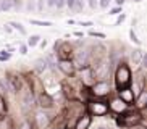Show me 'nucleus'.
Wrapping results in <instances>:
<instances>
[{"label":"nucleus","mask_w":147,"mask_h":129,"mask_svg":"<svg viewBox=\"0 0 147 129\" xmlns=\"http://www.w3.org/2000/svg\"><path fill=\"white\" fill-rule=\"evenodd\" d=\"M131 82H133V73H131V68L126 63H118L117 69H115V86L118 90L126 89V87H131Z\"/></svg>","instance_id":"obj_1"},{"label":"nucleus","mask_w":147,"mask_h":129,"mask_svg":"<svg viewBox=\"0 0 147 129\" xmlns=\"http://www.w3.org/2000/svg\"><path fill=\"white\" fill-rule=\"evenodd\" d=\"M142 123V113L138 110H128V112L118 115L117 124L120 128H136Z\"/></svg>","instance_id":"obj_2"},{"label":"nucleus","mask_w":147,"mask_h":129,"mask_svg":"<svg viewBox=\"0 0 147 129\" xmlns=\"http://www.w3.org/2000/svg\"><path fill=\"white\" fill-rule=\"evenodd\" d=\"M71 63H73V66L76 69H81V71L86 68H91V52H87V50L76 52Z\"/></svg>","instance_id":"obj_3"},{"label":"nucleus","mask_w":147,"mask_h":129,"mask_svg":"<svg viewBox=\"0 0 147 129\" xmlns=\"http://www.w3.org/2000/svg\"><path fill=\"white\" fill-rule=\"evenodd\" d=\"M91 69H92L94 79H97V81H107L108 74H110V61L99 60L97 63H95L94 68H91Z\"/></svg>","instance_id":"obj_4"},{"label":"nucleus","mask_w":147,"mask_h":129,"mask_svg":"<svg viewBox=\"0 0 147 129\" xmlns=\"http://www.w3.org/2000/svg\"><path fill=\"white\" fill-rule=\"evenodd\" d=\"M91 97H97V99H104L110 94V84L108 81H95L91 87H89Z\"/></svg>","instance_id":"obj_5"},{"label":"nucleus","mask_w":147,"mask_h":129,"mask_svg":"<svg viewBox=\"0 0 147 129\" xmlns=\"http://www.w3.org/2000/svg\"><path fill=\"white\" fill-rule=\"evenodd\" d=\"M55 55L58 58V61L61 60H71V56L74 55L73 45L68 42H58L55 44Z\"/></svg>","instance_id":"obj_6"},{"label":"nucleus","mask_w":147,"mask_h":129,"mask_svg":"<svg viewBox=\"0 0 147 129\" xmlns=\"http://www.w3.org/2000/svg\"><path fill=\"white\" fill-rule=\"evenodd\" d=\"M5 79H7V84H8V92H13V94H20L21 92V89L24 86H23V79L20 74L16 73H8L7 76H5Z\"/></svg>","instance_id":"obj_7"},{"label":"nucleus","mask_w":147,"mask_h":129,"mask_svg":"<svg viewBox=\"0 0 147 129\" xmlns=\"http://www.w3.org/2000/svg\"><path fill=\"white\" fill-rule=\"evenodd\" d=\"M87 110L89 116H105L108 113V107L107 102H94V100H89L87 102Z\"/></svg>","instance_id":"obj_8"},{"label":"nucleus","mask_w":147,"mask_h":129,"mask_svg":"<svg viewBox=\"0 0 147 129\" xmlns=\"http://www.w3.org/2000/svg\"><path fill=\"white\" fill-rule=\"evenodd\" d=\"M107 107H108V112L115 113V115H121V113H125V112L129 110V107H128L123 100L118 99V97H113V99L107 103Z\"/></svg>","instance_id":"obj_9"},{"label":"nucleus","mask_w":147,"mask_h":129,"mask_svg":"<svg viewBox=\"0 0 147 129\" xmlns=\"http://www.w3.org/2000/svg\"><path fill=\"white\" fill-rule=\"evenodd\" d=\"M34 124L37 129H47L50 126V116L44 110H39V112L34 113Z\"/></svg>","instance_id":"obj_10"},{"label":"nucleus","mask_w":147,"mask_h":129,"mask_svg":"<svg viewBox=\"0 0 147 129\" xmlns=\"http://www.w3.org/2000/svg\"><path fill=\"white\" fill-rule=\"evenodd\" d=\"M36 103L39 105L42 110H49V108L53 107V97L47 92H39V94L36 95Z\"/></svg>","instance_id":"obj_11"},{"label":"nucleus","mask_w":147,"mask_h":129,"mask_svg":"<svg viewBox=\"0 0 147 129\" xmlns=\"http://www.w3.org/2000/svg\"><path fill=\"white\" fill-rule=\"evenodd\" d=\"M118 99L123 100V102L128 105V107H131V105H134V99H136V94H134V90L131 89V87H126V89H121L118 90Z\"/></svg>","instance_id":"obj_12"},{"label":"nucleus","mask_w":147,"mask_h":129,"mask_svg":"<svg viewBox=\"0 0 147 129\" xmlns=\"http://www.w3.org/2000/svg\"><path fill=\"white\" fill-rule=\"evenodd\" d=\"M146 105H147V89L142 87L141 92H139V94L136 95V99H134V110L141 112V110L146 108Z\"/></svg>","instance_id":"obj_13"},{"label":"nucleus","mask_w":147,"mask_h":129,"mask_svg":"<svg viewBox=\"0 0 147 129\" xmlns=\"http://www.w3.org/2000/svg\"><path fill=\"white\" fill-rule=\"evenodd\" d=\"M57 66H58V69H60L61 73L65 74V76H74V73H76V68L73 66V63H71V60H61L57 63Z\"/></svg>","instance_id":"obj_14"},{"label":"nucleus","mask_w":147,"mask_h":129,"mask_svg":"<svg viewBox=\"0 0 147 129\" xmlns=\"http://www.w3.org/2000/svg\"><path fill=\"white\" fill-rule=\"evenodd\" d=\"M91 124H92V116H89L87 113H84V115H81L78 120H76L73 129H89Z\"/></svg>","instance_id":"obj_15"},{"label":"nucleus","mask_w":147,"mask_h":129,"mask_svg":"<svg viewBox=\"0 0 147 129\" xmlns=\"http://www.w3.org/2000/svg\"><path fill=\"white\" fill-rule=\"evenodd\" d=\"M20 94H23V103H24L26 107H32L36 103V95L29 87H23Z\"/></svg>","instance_id":"obj_16"},{"label":"nucleus","mask_w":147,"mask_h":129,"mask_svg":"<svg viewBox=\"0 0 147 129\" xmlns=\"http://www.w3.org/2000/svg\"><path fill=\"white\" fill-rule=\"evenodd\" d=\"M144 58H146V55H144V52L141 50V48H136V50L131 52V60H133V63L136 64V66H141Z\"/></svg>","instance_id":"obj_17"},{"label":"nucleus","mask_w":147,"mask_h":129,"mask_svg":"<svg viewBox=\"0 0 147 129\" xmlns=\"http://www.w3.org/2000/svg\"><path fill=\"white\" fill-rule=\"evenodd\" d=\"M34 69L37 71V73H44V71H47V69H49V64H47L45 56H44V58H37V60H36Z\"/></svg>","instance_id":"obj_18"},{"label":"nucleus","mask_w":147,"mask_h":129,"mask_svg":"<svg viewBox=\"0 0 147 129\" xmlns=\"http://www.w3.org/2000/svg\"><path fill=\"white\" fill-rule=\"evenodd\" d=\"M16 2L15 0H0V11H10L15 8Z\"/></svg>","instance_id":"obj_19"},{"label":"nucleus","mask_w":147,"mask_h":129,"mask_svg":"<svg viewBox=\"0 0 147 129\" xmlns=\"http://www.w3.org/2000/svg\"><path fill=\"white\" fill-rule=\"evenodd\" d=\"M61 87H63V94H65V97L66 99H73L74 97V92H73V87L71 86H68V84H66V82H63V84H61Z\"/></svg>","instance_id":"obj_20"},{"label":"nucleus","mask_w":147,"mask_h":129,"mask_svg":"<svg viewBox=\"0 0 147 129\" xmlns=\"http://www.w3.org/2000/svg\"><path fill=\"white\" fill-rule=\"evenodd\" d=\"M8 26L11 28V29H15V31H20V34H26V28H24V26H23L21 23H18V21H11Z\"/></svg>","instance_id":"obj_21"},{"label":"nucleus","mask_w":147,"mask_h":129,"mask_svg":"<svg viewBox=\"0 0 147 129\" xmlns=\"http://www.w3.org/2000/svg\"><path fill=\"white\" fill-rule=\"evenodd\" d=\"M7 110H8V107H7V100H5L3 95H0V118L7 116Z\"/></svg>","instance_id":"obj_22"},{"label":"nucleus","mask_w":147,"mask_h":129,"mask_svg":"<svg viewBox=\"0 0 147 129\" xmlns=\"http://www.w3.org/2000/svg\"><path fill=\"white\" fill-rule=\"evenodd\" d=\"M39 42H40V36L32 34L29 39H28V47H36V45H37Z\"/></svg>","instance_id":"obj_23"},{"label":"nucleus","mask_w":147,"mask_h":129,"mask_svg":"<svg viewBox=\"0 0 147 129\" xmlns=\"http://www.w3.org/2000/svg\"><path fill=\"white\" fill-rule=\"evenodd\" d=\"M7 92H8L7 79H5V77H0V95H7Z\"/></svg>","instance_id":"obj_24"},{"label":"nucleus","mask_w":147,"mask_h":129,"mask_svg":"<svg viewBox=\"0 0 147 129\" xmlns=\"http://www.w3.org/2000/svg\"><path fill=\"white\" fill-rule=\"evenodd\" d=\"M0 129H11V123H10V120L7 116L0 118Z\"/></svg>","instance_id":"obj_25"},{"label":"nucleus","mask_w":147,"mask_h":129,"mask_svg":"<svg viewBox=\"0 0 147 129\" xmlns=\"http://www.w3.org/2000/svg\"><path fill=\"white\" fill-rule=\"evenodd\" d=\"M129 39H131V42H134L136 45H141V40L138 39V34L134 32V29H133V28L129 29Z\"/></svg>","instance_id":"obj_26"},{"label":"nucleus","mask_w":147,"mask_h":129,"mask_svg":"<svg viewBox=\"0 0 147 129\" xmlns=\"http://www.w3.org/2000/svg\"><path fill=\"white\" fill-rule=\"evenodd\" d=\"M82 8H84V0H74V8L76 11H82Z\"/></svg>","instance_id":"obj_27"},{"label":"nucleus","mask_w":147,"mask_h":129,"mask_svg":"<svg viewBox=\"0 0 147 129\" xmlns=\"http://www.w3.org/2000/svg\"><path fill=\"white\" fill-rule=\"evenodd\" d=\"M31 24H37V26H52L50 21H39V19H31Z\"/></svg>","instance_id":"obj_28"},{"label":"nucleus","mask_w":147,"mask_h":129,"mask_svg":"<svg viewBox=\"0 0 147 129\" xmlns=\"http://www.w3.org/2000/svg\"><path fill=\"white\" fill-rule=\"evenodd\" d=\"M110 2H112V0H99V2H97V7H100V8H108Z\"/></svg>","instance_id":"obj_29"},{"label":"nucleus","mask_w":147,"mask_h":129,"mask_svg":"<svg viewBox=\"0 0 147 129\" xmlns=\"http://www.w3.org/2000/svg\"><path fill=\"white\" fill-rule=\"evenodd\" d=\"M89 36L91 37H99V39H105L104 32H97V31H89Z\"/></svg>","instance_id":"obj_30"},{"label":"nucleus","mask_w":147,"mask_h":129,"mask_svg":"<svg viewBox=\"0 0 147 129\" xmlns=\"http://www.w3.org/2000/svg\"><path fill=\"white\" fill-rule=\"evenodd\" d=\"M120 13H123L121 7H115V8H112L110 11H108V15H112V16H115V15H120Z\"/></svg>","instance_id":"obj_31"},{"label":"nucleus","mask_w":147,"mask_h":129,"mask_svg":"<svg viewBox=\"0 0 147 129\" xmlns=\"http://www.w3.org/2000/svg\"><path fill=\"white\" fill-rule=\"evenodd\" d=\"M125 19H126V15H125V13H120V16H118V18H117V21H115V26L121 24V23L125 21Z\"/></svg>","instance_id":"obj_32"},{"label":"nucleus","mask_w":147,"mask_h":129,"mask_svg":"<svg viewBox=\"0 0 147 129\" xmlns=\"http://www.w3.org/2000/svg\"><path fill=\"white\" fill-rule=\"evenodd\" d=\"M8 58H10V53H8V52H5V50L0 52V61H5V60H8Z\"/></svg>","instance_id":"obj_33"},{"label":"nucleus","mask_w":147,"mask_h":129,"mask_svg":"<svg viewBox=\"0 0 147 129\" xmlns=\"http://www.w3.org/2000/svg\"><path fill=\"white\" fill-rule=\"evenodd\" d=\"M44 7H45V2H44V0H39V2H37V5H36V10H37V11H42Z\"/></svg>","instance_id":"obj_34"},{"label":"nucleus","mask_w":147,"mask_h":129,"mask_svg":"<svg viewBox=\"0 0 147 129\" xmlns=\"http://www.w3.org/2000/svg\"><path fill=\"white\" fill-rule=\"evenodd\" d=\"M26 8L29 10V11H34V10H36V3H34V0H31V2H28Z\"/></svg>","instance_id":"obj_35"},{"label":"nucleus","mask_w":147,"mask_h":129,"mask_svg":"<svg viewBox=\"0 0 147 129\" xmlns=\"http://www.w3.org/2000/svg\"><path fill=\"white\" fill-rule=\"evenodd\" d=\"M55 7L57 8H65V0H55Z\"/></svg>","instance_id":"obj_36"},{"label":"nucleus","mask_w":147,"mask_h":129,"mask_svg":"<svg viewBox=\"0 0 147 129\" xmlns=\"http://www.w3.org/2000/svg\"><path fill=\"white\" fill-rule=\"evenodd\" d=\"M65 7H68V8L73 10L74 8V0H65Z\"/></svg>","instance_id":"obj_37"},{"label":"nucleus","mask_w":147,"mask_h":129,"mask_svg":"<svg viewBox=\"0 0 147 129\" xmlns=\"http://www.w3.org/2000/svg\"><path fill=\"white\" fill-rule=\"evenodd\" d=\"M97 2H99V0H87V3H89V7H91L92 10L97 7Z\"/></svg>","instance_id":"obj_38"},{"label":"nucleus","mask_w":147,"mask_h":129,"mask_svg":"<svg viewBox=\"0 0 147 129\" xmlns=\"http://www.w3.org/2000/svg\"><path fill=\"white\" fill-rule=\"evenodd\" d=\"M20 52H21L23 55H26L28 53V45H20Z\"/></svg>","instance_id":"obj_39"},{"label":"nucleus","mask_w":147,"mask_h":129,"mask_svg":"<svg viewBox=\"0 0 147 129\" xmlns=\"http://www.w3.org/2000/svg\"><path fill=\"white\" fill-rule=\"evenodd\" d=\"M79 26H92V21H79Z\"/></svg>","instance_id":"obj_40"},{"label":"nucleus","mask_w":147,"mask_h":129,"mask_svg":"<svg viewBox=\"0 0 147 129\" xmlns=\"http://www.w3.org/2000/svg\"><path fill=\"white\" fill-rule=\"evenodd\" d=\"M126 0H115V3H117V7H123V3H125Z\"/></svg>","instance_id":"obj_41"},{"label":"nucleus","mask_w":147,"mask_h":129,"mask_svg":"<svg viewBox=\"0 0 147 129\" xmlns=\"http://www.w3.org/2000/svg\"><path fill=\"white\" fill-rule=\"evenodd\" d=\"M47 5L49 7H55V0H47Z\"/></svg>","instance_id":"obj_42"},{"label":"nucleus","mask_w":147,"mask_h":129,"mask_svg":"<svg viewBox=\"0 0 147 129\" xmlns=\"http://www.w3.org/2000/svg\"><path fill=\"white\" fill-rule=\"evenodd\" d=\"M40 47H45V45H47V40H45V39H44V40H40Z\"/></svg>","instance_id":"obj_43"},{"label":"nucleus","mask_w":147,"mask_h":129,"mask_svg":"<svg viewBox=\"0 0 147 129\" xmlns=\"http://www.w3.org/2000/svg\"><path fill=\"white\" fill-rule=\"evenodd\" d=\"M97 129H110V126H107V124H102V126H99Z\"/></svg>","instance_id":"obj_44"},{"label":"nucleus","mask_w":147,"mask_h":129,"mask_svg":"<svg viewBox=\"0 0 147 129\" xmlns=\"http://www.w3.org/2000/svg\"><path fill=\"white\" fill-rule=\"evenodd\" d=\"M74 36H76V37H84V34H82V32H79V31H78V32H74Z\"/></svg>","instance_id":"obj_45"},{"label":"nucleus","mask_w":147,"mask_h":129,"mask_svg":"<svg viewBox=\"0 0 147 129\" xmlns=\"http://www.w3.org/2000/svg\"><path fill=\"white\" fill-rule=\"evenodd\" d=\"M5 31H7V32H11V28H10V26L7 24V26H5Z\"/></svg>","instance_id":"obj_46"},{"label":"nucleus","mask_w":147,"mask_h":129,"mask_svg":"<svg viewBox=\"0 0 147 129\" xmlns=\"http://www.w3.org/2000/svg\"><path fill=\"white\" fill-rule=\"evenodd\" d=\"M131 2H136V3H139V2H142V0H131Z\"/></svg>","instance_id":"obj_47"},{"label":"nucleus","mask_w":147,"mask_h":129,"mask_svg":"<svg viewBox=\"0 0 147 129\" xmlns=\"http://www.w3.org/2000/svg\"><path fill=\"white\" fill-rule=\"evenodd\" d=\"M63 129H66V128H63Z\"/></svg>","instance_id":"obj_48"},{"label":"nucleus","mask_w":147,"mask_h":129,"mask_svg":"<svg viewBox=\"0 0 147 129\" xmlns=\"http://www.w3.org/2000/svg\"><path fill=\"white\" fill-rule=\"evenodd\" d=\"M15 2H16V0H15Z\"/></svg>","instance_id":"obj_49"}]
</instances>
